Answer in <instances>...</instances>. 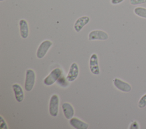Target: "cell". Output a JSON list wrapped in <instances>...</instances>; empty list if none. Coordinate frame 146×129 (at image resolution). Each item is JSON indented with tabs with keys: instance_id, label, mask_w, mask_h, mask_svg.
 <instances>
[{
	"instance_id": "6da1fadb",
	"label": "cell",
	"mask_w": 146,
	"mask_h": 129,
	"mask_svg": "<svg viewBox=\"0 0 146 129\" xmlns=\"http://www.w3.org/2000/svg\"><path fill=\"white\" fill-rule=\"evenodd\" d=\"M62 74V70L60 68L54 69L43 80V84L47 86L53 85L60 77Z\"/></svg>"
},
{
	"instance_id": "7a4b0ae2",
	"label": "cell",
	"mask_w": 146,
	"mask_h": 129,
	"mask_svg": "<svg viewBox=\"0 0 146 129\" xmlns=\"http://www.w3.org/2000/svg\"><path fill=\"white\" fill-rule=\"evenodd\" d=\"M36 75L34 70L28 69L26 71V77L24 88L27 91H30L33 89L35 82Z\"/></svg>"
},
{
	"instance_id": "3957f363",
	"label": "cell",
	"mask_w": 146,
	"mask_h": 129,
	"mask_svg": "<svg viewBox=\"0 0 146 129\" xmlns=\"http://www.w3.org/2000/svg\"><path fill=\"white\" fill-rule=\"evenodd\" d=\"M59 98L56 94H52L50 99L48 111L51 116H57L59 112Z\"/></svg>"
},
{
	"instance_id": "277c9868",
	"label": "cell",
	"mask_w": 146,
	"mask_h": 129,
	"mask_svg": "<svg viewBox=\"0 0 146 129\" xmlns=\"http://www.w3.org/2000/svg\"><path fill=\"white\" fill-rule=\"evenodd\" d=\"M52 45V43L49 40H45L43 41L38 47L36 52V56L38 59H43L46 53H47L49 49Z\"/></svg>"
},
{
	"instance_id": "5b68a950",
	"label": "cell",
	"mask_w": 146,
	"mask_h": 129,
	"mask_svg": "<svg viewBox=\"0 0 146 129\" xmlns=\"http://www.w3.org/2000/svg\"><path fill=\"white\" fill-rule=\"evenodd\" d=\"M109 38L108 34L100 30H95L91 31L88 35V39L90 41L93 40H107Z\"/></svg>"
},
{
	"instance_id": "8992f818",
	"label": "cell",
	"mask_w": 146,
	"mask_h": 129,
	"mask_svg": "<svg viewBox=\"0 0 146 129\" xmlns=\"http://www.w3.org/2000/svg\"><path fill=\"white\" fill-rule=\"evenodd\" d=\"M89 68L90 72L94 75L100 74V69L98 64V57L96 53H92L89 60Z\"/></svg>"
},
{
	"instance_id": "52a82bcc",
	"label": "cell",
	"mask_w": 146,
	"mask_h": 129,
	"mask_svg": "<svg viewBox=\"0 0 146 129\" xmlns=\"http://www.w3.org/2000/svg\"><path fill=\"white\" fill-rule=\"evenodd\" d=\"M113 84L116 89L123 92L128 93L132 89V86L129 83L118 78H115L113 80Z\"/></svg>"
},
{
	"instance_id": "ba28073f",
	"label": "cell",
	"mask_w": 146,
	"mask_h": 129,
	"mask_svg": "<svg viewBox=\"0 0 146 129\" xmlns=\"http://www.w3.org/2000/svg\"><path fill=\"white\" fill-rule=\"evenodd\" d=\"M79 73V69L78 65L76 63L74 62L70 66L68 72L66 76V79L68 82H72L77 78Z\"/></svg>"
},
{
	"instance_id": "9c48e42d",
	"label": "cell",
	"mask_w": 146,
	"mask_h": 129,
	"mask_svg": "<svg viewBox=\"0 0 146 129\" xmlns=\"http://www.w3.org/2000/svg\"><path fill=\"white\" fill-rule=\"evenodd\" d=\"M90 20V18L88 16H82L78 18L74 23V29L76 32H80L82 28L87 24Z\"/></svg>"
},
{
	"instance_id": "30bf717a",
	"label": "cell",
	"mask_w": 146,
	"mask_h": 129,
	"mask_svg": "<svg viewBox=\"0 0 146 129\" xmlns=\"http://www.w3.org/2000/svg\"><path fill=\"white\" fill-rule=\"evenodd\" d=\"M70 124L75 129H87L89 124L84 121L75 117L70 119Z\"/></svg>"
},
{
	"instance_id": "8fae6325",
	"label": "cell",
	"mask_w": 146,
	"mask_h": 129,
	"mask_svg": "<svg viewBox=\"0 0 146 129\" xmlns=\"http://www.w3.org/2000/svg\"><path fill=\"white\" fill-rule=\"evenodd\" d=\"M62 109L65 118L67 119H71L74 115L73 106L68 102H64L62 105Z\"/></svg>"
},
{
	"instance_id": "7c38bea8",
	"label": "cell",
	"mask_w": 146,
	"mask_h": 129,
	"mask_svg": "<svg viewBox=\"0 0 146 129\" xmlns=\"http://www.w3.org/2000/svg\"><path fill=\"white\" fill-rule=\"evenodd\" d=\"M12 89L16 101L18 102H21L24 99V91L22 88L18 84H14L12 85Z\"/></svg>"
},
{
	"instance_id": "4fadbf2b",
	"label": "cell",
	"mask_w": 146,
	"mask_h": 129,
	"mask_svg": "<svg viewBox=\"0 0 146 129\" xmlns=\"http://www.w3.org/2000/svg\"><path fill=\"white\" fill-rule=\"evenodd\" d=\"M19 26L21 36L23 39L27 38L29 34V28L27 22L25 19H21L19 22Z\"/></svg>"
},
{
	"instance_id": "5bb4252c",
	"label": "cell",
	"mask_w": 146,
	"mask_h": 129,
	"mask_svg": "<svg viewBox=\"0 0 146 129\" xmlns=\"http://www.w3.org/2000/svg\"><path fill=\"white\" fill-rule=\"evenodd\" d=\"M133 12L137 16L146 19V8L143 7H136L134 9Z\"/></svg>"
},
{
	"instance_id": "9a60e30c",
	"label": "cell",
	"mask_w": 146,
	"mask_h": 129,
	"mask_svg": "<svg viewBox=\"0 0 146 129\" xmlns=\"http://www.w3.org/2000/svg\"><path fill=\"white\" fill-rule=\"evenodd\" d=\"M137 106L140 109H143L146 106V93L142 95L139 100Z\"/></svg>"
},
{
	"instance_id": "2e32d148",
	"label": "cell",
	"mask_w": 146,
	"mask_h": 129,
	"mask_svg": "<svg viewBox=\"0 0 146 129\" xmlns=\"http://www.w3.org/2000/svg\"><path fill=\"white\" fill-rule=\"evenodd\" d=\"M56 82L58 84H59L62 87H66L68 85V81H67L66 78H65L62 76H61L60 77L58 80Z\"/></svg>"
},
{
	"instance_id": "e0dca14e",
	"label": "cell",
	"mask_w": 146,
	"mask_h": 129,
	"mask_svg": "<svg viewBox=\"0 0 146 129\" xmlns=\"http://www.w3.org/2000/svg\"><path fill=\"white\" fill-rule=\"evenodd\" d=\"M129 129H139L140 128V124L136 120L131 122L128 127Z\"/></svg>"
},
{
	"instance_id": "ac0fdd59",
	"label": "cell",
	"mask_w": 146,
	"mask_h": 129,
	"mask_svg": "<svg viewBox=\"0 0 146 129\" xmlns=\"http://www.w3.org/2000/svg\"><path fill=\"white\" fill-rule=\"evenodd\" d=\"M0 128L1 129H3V128L7 129V128H9L5 120L3 118V117L2 116H0Z\"/></svg>"
},
{
	"instance_id": "d6986e66",
	"label": "cell",
	"mask_w": 146,
	"mask_h": 129,
	"mask_svg": "<svg viewBox=\"0 0 146 129\" xmlns=\"http://www.w3.org/2000/svg\"><path fill=\"white\" fill-rule=\"evenodd\" d=\"M129 3L132 5H138L146 3V0H129Z\"/></svg>"
},
{
	"instance_id": "ffe728a7",
	"label": "cell",
	"mask_w": 146,
	"mask_h": 129,
	"mask_svg": "<svg viewBox=\"0 0 146 129\" xmlns=\"http://www.w3.org/2000/svg\"><path fill=\"white\" fill-rule=\"evenodd\" d=\"M124 0H111V3L113 5L120 4V3L123 2Z\"/></svg>"
},
{
	"instance_id": "44dd1931",
	"label": "cell",
	"mask_w": 146,
	"mask_h": 129,
	"mask_svg": "<svg viewBox=\"0 0 146 129\" xmlns=\"http://www.w3.org/2000/svg\"><path fill=\"white\" fill-rule=\"evenodd\" d=\"M4 1V0H0V1H1V2H2V1Z\"/></svg>"
}]
</instances>
